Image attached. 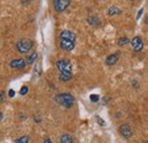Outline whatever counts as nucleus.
I'll return each mask as SVG.
<instances>
[{
  "instance_id": "1",
  "label": "nucleus",
  "mask_w": 148,
  "mask_h": 143,
  "mask_svg": "<svg viewBox=\"0 0 148 143\" xmlns=\"http://www.w3.org/2000/svg\"><path fill=\"white\" fill-rule=\"evenodd\" d=\"M55 101L65 108H72L74 105V97L71 93H59L55 97Z\"/></svg>"
},
{
  "instance_id": "2",
  "label": "nucleus",
  "mask_w": 148,
  "mask_h": 143,
  "mask_svg": "<svg viewBox=\"0 0 148 143\" xmlns=\"http://www.w3.org/2000/svg\"><path fill=\"white\" fill-rule=\"evenodd\" d=\"M32 48H33V41L30 39H22L16 43V49L19 54H27Z\"/></svg>"
},
{
  "instance_id": "3",
  "label": "nucleus",
  "mask_w": 148,
  "mask_h": 143,
  "mask_svg": "<svg viewBox=\"0 0 148 143\" xmlns=\"http://www.w3.org/2000/svg\"><path fill=\"white\" fill-rule=\"evenodd\" d=\"M56 67L60 73H67V74H72V64L69 59H59L56 63Z\"/></svg>"
},
{
  "instance_id": "4",
  "label": "nucleus",
  "mask_w": 148,
  "mask_h": 143,
  "mask_svg": "<svg viewBox=\"0 0 148 143\" xmlns=\"http://www.w3.org/2000/svg\"><path fill=\"white\" fill-rule=\"evenodd\" d=\"M71 0H54V8L57 13H63L70 6Z\"/></svg>"
},
{
  "instance_id": "5",
  "label": "nucleus",
  "mask_w": 148,
  "mask_h": 143,
  "mask_svg": "<svg viewBox=\"0 0 148 143\" xmlns=\"http://www.w3.org/2000/svg\"><path fill=\"white\" fill-rule=\"evenodd\" d=\"M26 60L23 59V58H17V59H14L9 63V66L13 68V69H17V71H22L26 67Z\"/></svg>"
},
{
  "instance_id": "6",
  "label": "nucleus",
  "mask_w": 148,
  "mask_h": 143,
  "mask_svg": "<svg viewBox=\"0 0 148 143\" xmlns=\"http://www.w3.org/2000/svg\"><path fill=\"white\" fill-rule=\"evenodd\" d=\"M119 132L124 139H130L132 136V134H133V132H132L129 124H121L120 127H119Z\"/></svg>"
},
{
  "instance_id": "7",
  "label": "nucleus",
  "mask_w": 148,
  "mask_h": 143,
  "mask_svg": "<svg viewBox=\"0 0 148 143\" xmlns=\"http://www.w3.org/2000/svg\"><path fill=\"white\" fill-rule=\"evenodd\" d=\"M131 46H132V48H133V50L136 52H140L143 50V48H144V42H143L140 36H134L131 40Z\"/></svg>"
},
{
  "instance_id": "8",
  "label": "nucleus",
  "mask_w": 148,
  "mask_h": 143,
  "mask_svg": "<svg viewBox=\"0 0 148 143\" xmlns=\"http://www.w3.org/2000/svg\"><path fill=\"white\" fill-rule=\"evenodd\" d=\"M59 39H60V40H67V41L75 42L76 35L74 34V32H72V31L64 30V31H62V32H60V34H59Z\"/></svg>"
},
{
  "instance_id": "9",
  "label": "nucleus",
  "mask_w": 148,
  "mask_h": 143,
  "mask_svg": "<svg viewBox=\"0 0 148 143\" xmlns=\"http://www.w3.org/2000/svg\"><path fill=\"white\" fill-rule=\"evenodd\" d=\"M59 46H60V48H62L63 50H65V51H72L74 49V47H75L74 42L67 41V40H60Z\"/></svg>"
},
{
  "instance_id": "10",
  "label": "nucleus",
  "mask_w": 148,
  "mask_h": 143,
  "mask_svg": "<svg viewBox=\"0 0 148 143\" xmlns=\"http://www.w3.org/2000/svg\"><path fill=\"white\" fill-rule=\"evenodd\" d=\"M119 58H120V52L110 54V56L106 58V64H107L108 66H114V65L119 61Z\"/></svg>"
},
{
  "instance_id": "11",
  "label": "nucleus",
  "mask_w": 148,
  "mask_h": 143,
  "mask_svg": "<svg viewBox=\"0 0 148 143\" xmlns=\"http://www.w3.org/2000/svg\"><path fill=\"white\" fill-rule=\"evenodd\" d=\"M121 13H122V10L116 6H112L107 10V15L108 16H116V15H120Z\"/></svg>"
},
{
  "instance_id": "12",
  "label": "nucleus",
  "mask_w": 148,
  "mask_h": 143,
  "mask_svg": "<svg viewBox=\"0 0 148 143\" xmlns=\"http://www.w3.org/2000/svg\"><path fill=\"white\" fill-rule=\"evenodd\" d=\"M88 23L92 27H97V26L100 25V20H99V18L97 17V16H90V17L88 18Z\"/></svg>"
},
{
  "instance_id": "13",
  "label": "nucleus",
  "mask_w": 148,
  "mask_h": 143,
  "mask_svg": "<svg viewBox=\"0 0 148 143\" xmlns=\"http://www.w3.org/2000/svg\"><path fill=\"white\" fill-rule=\"evenodd\" d=\"M58 80L60 82H69L72 80V74H67V73H60L58 76Z\"/></svg>"
},
{
  "instance_id": "14",
  "label": "nucleus",
  "mask_w": 148,
  "mask_h": 143,
  "mask_svg": "<svg viewBox=\"0 0 148 143\" xmlns=\"http://www.w3.org/2000/svg\"><path fill=\"white\" fill-rule=\"evenodd\" d=\"M60 143H73V139H72V136L70 134L64 133L60 136Z\"/></svg>"
},
{
  "instance_id": "15",
  "label": "nucleus",
  "mask_w": 148,
  "mask_h": 143,
  "mask_svg": "<svg viewBox=\"0 0 148 143\" xmlns=\"http://www.w3.org/2000/svg\"><path fill=\"white\" fill-rule=\"evenodd\" d=\"M38 58V54L37 52H32V54H30L29 57H27V59H26V63L27 64H33L36 60H37Z\"/></svg>"
},
{
  "instance_id": "16",
  "label": "nucleus",
  "mask_w": 148,
  "mask_h": 143,
  "mask_svg": "<svg viewBox=\"0 0 148 143\" xmlns=\"http://www.w3.org/2000/svg\"><path fill=\"white\" fill-rule=\"evenodd\" d=\"M129 39L127 37V36H123V37H120L119 39V41H117V44L120 46V47H123V46H125L127 43H129Z\"/></svg>"
},
{
  "instance_id": "17",
  "label": "nucleus",
  "mask_w": 148,
  "mask_h": 143,
  "mask_svg": "<svg viewBox=\"0 0 148 143\" xmlns=\"http://www.w3.org/2000/svg\"><path fill=\"white\" fill-rule=\"evenodd\" d=\"M29 140H30V138H29L27 135H23V136L18 138V139L15 141V143H29Z\"/></svg>"
},
{
  "instance_id": "18",
  "label": "nucleus",
  "mask_w": 148,
  "mask_h": 143,
  "mask_svg": "<svg viewBox=\"0 0 148 143\" xmlns=\"http://www.w3.org/2000/svg\"><path fill=\"white\" fill-rule=\"evenodd\" d=\"M27 92H29V88H27L26 85L22 86L21 90H19V94H21V95H25V94H27Z\"/></svg>"
},
{
  "instance_id": "19",
  "label": "nucleus",
  "mask_w": 148,
  "mask_h": 143,
  "mask_svg": "<svg viewBox=\"0 0 148 143\" xmlns=\"http://www.w3.org/2000/svg\"><path fill=\"white\" fill-rule=\"evenodd\" d=\"M96 121H97V123L99 124L100 126H105L106 125V123H105V121L100 117V116H96Z\"/></svg>"
},
{
  "instance_id": "20",
  "label": "nucleus",
  "mask_w": 148,
  "mask_h": 143,
  "mask_svg": "<svg viewBox=\"0 0 148 143\" xmlns=\"http://www.w3.org/2000/svg\"><path fill=\"white\" fill-rule=\"evenodd\" d=\"M90 101L91 102H98L99 101V95L98 94H91L90 95Z\"/></svg>"
},
{
  "instance_id": "21",
  "label": "nucleus",
  "mask_w": 148,
  "mask_h": 143,
  "mask_svg": "<svg viewBox=\"0 0 148 143\" xmlns=\"http://www.w3.org/2000/svg\"><path fill=\"white\" fill-rule=\"evenodd\" d=\"M8 97H9V98H14V97H15V91L13 89H10L8 91Z\"/></svg>"
},
{
  "instance_id": "22",
  "label": "nucleus",
  "mask_w": 148,
  "mask_h": 143,
  "mask_svg": "<svg viewBox=\"0 0 148 143\" xmlns=\"http://www.w3.org/2000/svg\"><path fill=\"white\" fill-rule=\"evenodd\" d=\"M143 13H144V10H143V9H140V10L138 12V15H137V19H140L141 15H143Z\"/></svg>"
},
{
  "instance_id": "23",
  "label": "nucleus",
  "mask_w": 148,
  "mask_h": 143,
  "mask_svg": "<svg viewBox=\"0 0 148 143\" xmlns=\"http://www.w3.org/2000/svg\"><path fill=\"white\" fill-rule=\"evenodd\" d=\"M3 97H5V94H3V92L2 91H0V104L3 101Z\"/></svg>"
},
{
  "instance_id": "24",
  "label": "nucleus",
  "mask_w": 148,
  "mask_h": 143,
  "mask_svg": "<svg viewBox=\"0 0 148 143\" xmlns=\"http://www.w3.org/2000/svg\"><path fill=\"white\" fill-rule=\"evenodd\" d=\"M43 143H53V142H51L50 138H46V139H45V141H43Z\"/></svg>"
},
{
  "instance_id": "25",
  "label": "nucleus",
  "mask_w": 148,
  "mask_h": 143,
  "mask_svg": "<svg viewBox=\"0 0 148 143\" xmlns=\"http://www.w3.org/2000/svg\"><path fill=\"white\" fill-rule=\"evenodd\" d=\"M34 122H36V123H40V122H41V118H39V117H34Z\"/></svg>"
},
{
  "instance_id": "26",
  "label": "nucleus",
  "mask_w": 148,
  "mask_h": 143,
  "mask_svg": "<svg viewBox=\"0 0 148 143\" xmlns=\"http://www.w3.org/2000/svg\"><path fill=\"white\" fill-rule=\"evenodd\" d=\"M2 119H3V114H2L1 111H0V122H1Z\"/></svg>"
},
{
  "instance_id": "27",
  "label": "nucleus",
  "mask_w": 148,
  "mask_h": 143,
  "mask_svg": "<svg viewBox=\"0 0 148 143\" xmlns=\"http://www.w3.org/2000/svg\"><path fill=\"white\" fill-rule=\"evenodd\" d=\"M130 1H134V0H130Z\"/></svg>"
},
{
  "instance_id": "28",
  "label": "nucleus",
  "mask_w": 148,
  "mask_h": 143,
  "mask_svg": "<svg viewBox=\"0 0 148 143\" xmlns=\"http://www.w3.org/2000/svg\"><path fill=\"white\" fill-rule=\"evenodd\" d=\"M146 143H148V142H146Z\"/></svg>"
}]
</instances>
